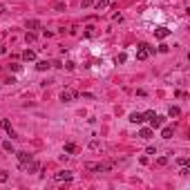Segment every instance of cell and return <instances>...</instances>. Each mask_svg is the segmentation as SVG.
Listing matches in <instances>:
<instances>
[{
    "label": "cell",
    "instance_id": "7c38bea8",
    "mask_svg": "<svg viewBox=\"0 0 190 190\" xmlns=\"http://www.w3.org/2000/svg\"><path fill=\"white\" fill-rule=\"evenodd\" d=\"M49 67H51V65H49L47 61H40L38 65H36V70H38V72H45V70H49Z\"/></svg>",
    "mask_w": 190,
    "mask_h": 190
},
{
    "label": "cell",
    "instance_id": "30bf717a",
    "mask_svg": "<svg viewBox=\"0 0 190 190\" xmlns=\"http://www.w3.org/2000/svg\"><path fill=\"white\" fill-rule=\"evenodd\" d=\"M139 136H141V139H150V136H152V128H143L139 132Z\"/></svg>",
    "mask_w": 190,
    "mask_h": 190
},
{
    "label": "cell",
    "instance_id": "ac0fdd59",
    "mask_svg": "<svg viewBox=\"0 0 190 190\" xmlns=\"http://www.w3.org/2000/svg\"><path fill=\"white\" fill-rule=\"evenodd\" d=\"M99 148H101V143L96 141V139H94V141H90V150H99Z\"/></svg>",
    "mask_w": 190,
    "mask_h": 190
},
{
    "label": "cell",
    "instance_id": "7402d4cb",
    "mask_svg": "<svg viewBox=\"0 0 190 190\" xmlns=\"http://www.w3.org/2000/svg\"><path fill=\"white\" fill-rule=\"evenodd\" d=\"M165 163H168V159H165V157H161V159H157V165H165Z\"/></svg>",
    "mask_w": 190,
    "mask_h": 190
},
{
    "label": "cell",
    "instance_id": "8992f818",
    "mask_svg": "<svg viewBox=\"0 0 190 190\" xmlns=\"http://www.w3.org/2000/svg\"><path fill=\"white\" fill-rule=\"evenodd\" d=\"M130 121H132V123H143V121H146V116H143V114H139V112H132V114H130Z\"/></svg>",
    "mask_w": 190,
    "mask_h": 190
},
{
    "label": "cell",
    "instance_id": "44dd1931",
    "mask_svg": "<svg viewBox=\"0 0 190 190\" xmlns=\"http://www.w3.org/2000/svg\"><path fill=\"white\" fill-rule=\"evenodd\" d=\"M177 163H179V165H188V159L186 157H179V159H177Z\"/></svg>",
    "mask_w": 190,
    "mask_h": 190
},
{
    "label": "cell",
    "instance_id": "2e32d148",
    "mask_svg": "<svg viewBox=\"0 0 190 190\" xmlns=\"http://www.w3.org/2000/svg\"><path fill=\"white\" fill-rule=\"evenodd\" d=\"M168 114H170V116H179V114H181V110H179V107H175V105H172L170 110H168Z\"/></svg>",
    "mask_w": 190,
    "mask_h": 190
},
{
    "label": "cell",
    "instance_id": "d6986e66",
    "mask_svg": "<svg viewBox=\"0 0 190 190\" xmlns=\"http://www.w3.org/2000/svg\"><path fill=\"white\" fill-rule=\"evenodd\" d=\"M7 179H9V172H5V170H2V172H0V183H5Z\"/></svg>",
    "mask_w": 190,
    "mask_h": 190
},
{
    "label": "cell",
    "instance_id": "52a82bcc",
    "mask_svg": "<svg viewBox=\"0 0 190 190\" xmlns=\"http://www.w3.org/2000/svg\"><path fill=\"white\" fill-rule=\"evenodd\" d=\"M0 125H2V128H5V130H7V132H9V136H16V132H14V130H11V123H9V121H7V119H2V121H0Z\"/></svg>",
    "mask_w": 190,
    "mask_h": 190
},
{
    "label": "cell",
    "instance_id": "603a6c76",
    "mask_svg": "<svg viewBox=\"0 0 190 190\" xmlns=\"http://www.w3.org/2000/svg\"><path fill=\"white\" fill-rule=\"evenodd\" d=\"M181 175H183V177H188V175H190V170L186 168V165H181Z\"/></svg>",
    "mask_w": 190,
    "mask_h": 190
},
{
    "label": "cell",
    "instance_id": "ba28073f",
    "mask_svg": "<svg viewBox=\"0 0 190 190\" xmlns=\"http://www.w3.org/2000/svg\"><path fill=\"white\" fill-rule=\"evenodd\" d=\"M18 161H20V165H22V163H27V161H31V154H27V152H18Z\"/></svg>",
    "mask_w": 190,
    "mask_h": 190
},
{
    "label": "cell",
    "instance_id": "9c48e42d",
    "mask_svg": "<svg viewBox=\"0 0 190 190\" xmlns=\"http://www.w3.org/2000/svg\"><path fill=\"white\" fill-rule=\"evenodd\" d=\"M22 58H25V61H34V58H36V51H34V49H25Z\"/></svg>",
    "mask_w": 190,
    "mask_h": 190
},
{
    "label": "cell",
    "instance_id": "5b68a950",
    "mask_svg": "<svg viewBox=\"0 0 190 190\" xmlns=\"http://www.w3.org/2000/svg\"><path fill=\"white\" fill-rule=\"evenodd\" d=\"M148 121H150L152 130H154V128H161V125H163V116H157V114H154L152 119H148Z\"/></svg>",
    "mask_w": 190,
    "mask_h": 190
},
{
    "label": "cell",
    "instance_id": "6da1fadb",
    "mask_svg": "<svg viewBox=\"0 0 190 190\" xmlns=\"http://www.w3.org/2000/svg\"><path fill=\"white\" fill-rule=\"evenodd\" d=\"M154 51V47H148V45H139V49H136V58L139 61H146L148 56H150Z\"/></svg>",
    "mask_w": 190,
    "mask_h": 190
},
{
    "label": "cell",
    "instance_id": "ffe728a7",
    "mask_svg": "<svg viewBox=\"0 0 190 190\" xmlns=\"http://www.w3.org/2000/svg\"><path fill=\"white\" fill-rule=\"evenodd\" d=\"M2 148H5L7 152H11V150H14V148H11V141H5V143H2Z\"/></svg>",
    "mask_w": 190,
    "mask_h": 190
},
{
    "label": "cell",
    "instance_id": "484cf974",
    "mask_svg": "<svg viewBox=\"0 0 190 190\" xmlns=\"http://www.w3.org/2000/svg\"><path fill=\"white\" fill-rule=\"evenodd\" d=\"M5 51H7V47H5V45H0V56H2Z\"/></svg>",
    "mask_w": 190,
    "mask_h": 190
},
{
    "label": "cell",
    "instance_id": "8fae6325",
    "mask_svg": "<svg viewBox=\"0 0 190 190\" xmlns=\"http://www.w3.org/2000/svg\"><path fill=\"white\" fill-rule=\"evenodd\" d=\"M172 134H175L172 128H163V130H161V136H163V139H172Z\"/></svg>",
    "mask_w": 190,
    "mask_h": 190
},
{
    "label": "cell",
    "instance_id": "277c9868",
    "mask_svg": "<svg viewBox=\"0 0 190 190\" xmlns=\"http://www.w3.org/2000/svg\"><path fill=\"white\" fill-rule=\"evenodd\" d=\"M154 36H157L159 40H163V38L170 36V29H165V27H159V29H154Z\"/></svg>",
    "mask_w": 190,
    "mask_h": 190
},
{
    "label": "cell",
    "instance_id": "4316f807",
    "mask_svg": "<svg viewBox=\"0 0 190 190\" xmlns=\"http://www.w3.org/2000/svg\"><path fill=\"white\" fill-rule=\"evenodd\" d=\"M0 14H5V5H0Z\"/></svg>",
    "mask_w": 190,
    "mask_h": 190
},
{
    "label": "cell",
    "instance_id": "5bb4252c",
    "mask_svg": "<svg viewBox=\"0 0 190 190\" xmlns=\"http://www.w3.org/2000/svg\"><path fill=\"white\" fill-rule=\"evenodd\" d=\"M105 7H110V0H99V2H96V9H105Z\"/></svg>",
    "mask_w": 190,
    "mask_h": 190
},
{
    "label": "cell",
    "instance_id": "9a60e30c",
    "mask_svg": "<svg viewBox=\"0 0 190 190\" xmlns=\"http://www.w3.org/2000/svg\"><path fill=\"white\" fill-rule=\"evenodd\" d=\"M65 152L67 154H74V152H76V146H74V143H65Z\"/></svg>",
    "mask_w": 190,
    "mask_h": 190
},
{
    "label": "cell",
    "instance_id": "7a4b0ae2",
    "mask_svg": "<svg viewBox=\"0 0 190 190\" xmlns=\"http://www.w3.org/2000/svg\"><path fill=\"white\" fill-rule=\"evenodd\" d=\"M76 96H78V94H76V92H74L72 87H65V90L61 92V101H63V103H72L74 99H76Z\"/></svg>",
    "mask_w": 190,
    "mask_h": 190
},
{
    "label": "cell",
    "instance_id": "4fadbf2b",
    "mask_svg": "<svg viewBox=\"0 0 190 190\" xmlns=\"http://www.w3.org/2000/svg\"><path fill=\"white\" fill-rule=\"evenodd\" d=\"M27 29H40V22L38 20H27Z\"/></svg>",
    "mask_w": 190,
    "mask_h": 190
},
{
    "label": "cell",
    "instance_id": "e0dca14e",
    "mask_svg": "<svg viewBox=\"0 0 190 190\" xmlns=\"http://www.w3.org/2000/svg\"><path fill=\"white\" fill-rule=\"evenodd\" d=\"M25 40H27V43H34V40H36V34H34V31H27Z\"/></svg>",
    "mask_w": 190,
    "mask_h": 190
},
{
    "label": "cell",
    "instance_id": "cb8c5ba5",
    "mask_svg": "<svg viewBox=\"0 0 190 190\" xmlns=\"http://www.w3.org/2000/svg\"><path fill=\"white\" fill-rule=\"evenodd\" d=\"M116 63H125V54H119L116 56Z\"/></svg>",
    "mask_w": 190,
    "mask_h": 190
},
{
    "label": "cell",
    "instance_id": "3957f363",
    "mask_svg": "<svg viewBox=\"0 0 190 190\" xmlns=\"http://www.w3.org/2000/svg\"><path fill=\"white\" fill-rule=\"evenodd\" d=\"M54 179H56V181H70V179H72V172H67V170L56 172V175H54Z\"/></svg>",
    "mask_w": 190,
    "mask_h": 190
},
{
    "label": "cell",
    "instance_id": "d4e9b609",
    "mask_svg": "<svg viewBox=\"0 0 190 190\" xmlns=\"http://www.w3.org/2000/svg\"><path fill=\"white\" fill-rule=\"evenodd\" d=\"M92 5H94L92 0H83V7H92Z\"/></svg>",
    "mask_w": 190,
    "mask_h": 190
}]
</instances>
